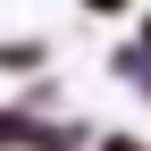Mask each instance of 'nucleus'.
<instances>
[{
  "mask_svg": "<svg viewBox=\"0 0 151 151\" xmlns=\"http://www.w3.org/2000/svg\"><path fill=\"white\" fill-rule=\"evenodd\" d=\"M92 9H118V0H92Z\"/></svg>",
  "mask_w": 151,
  "mask_h": 151,
  "instance_id": "2",
  "label": "nucleus"
},
{
  "mask_svg": "<svg viewBox=\"0 0 151 151\" xmlns=\"http://www.w3.org/2000/svg\"><path fill=\"white\" fill-rule=\"evenodd\" d=\"M109 151H143V143H109Z\"/></svg>",
  "mask_w": 151,
  "mask_h": 151,
  "instance_id": "1",
  "label": "nucleus"
}]
</instances>
